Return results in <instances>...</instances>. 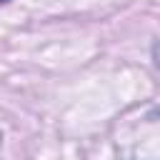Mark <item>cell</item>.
Returning a JSON list of instances; mask_svg holds the SVG:
<instances>
[{"instance_id":"cell-2","label":"cell","mask_w":160,"mask_h":160,"mask_svg":"<svg viewBox=\"0 0 160 160\" xmlns=\"http://www.w3.org/2000/svg\"><path fill=\"white\" fill-rule=\"evenodd\" d=\"M2 2H10V0H2Z\"/></svg>"},{"instance_id":"cell-1","label":"cell","mask_w":160,"mask_h":160,"mask_svg":"<svg viewBox=\"0 0 160 160\" xmlns=\"http://www.w3.org/2000/svg\"><path fill=\"white\" fill-rule=\"evenodd\" d=\"M152 60H155V65L160 68V42H155V45H152Z\"/></svg>"}]
</instances>
